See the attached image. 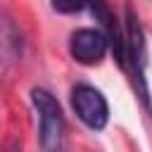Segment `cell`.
Segmentation results:
<instances>
[{"mask_svg":"<svg viewBox=\"0 0 152 152\" xmlns=\"http://www.w3.org/2000/svg\"><path fill=\"white\" fill-rule=\"evenodd\" d=\"M124 59L131 71V78L138 86V93L142 102L147 104V81H145V66H147V50H145V36L140 28V21L135 12L126 5V19H124Z\"/></svg>","mask_w":152,"mask_h":152,"instance_id":"6da1fadb","label":"cell"},{"mask_svg":"<svg viewBox=\"0 0 152 152\" xmlns=\"http://www.w3.org/2000/svg\"><path fill=\"white\" fill-rule=\"evenodd\" d=\"M31 100L40 116V147L43 152H57L62 145V131H64V116H62L59 102L45 88H33Z\"/></svg>","mask_w":152,"mask_h":152,"instance_id":"7a4b0ae2","label":"cell"},{"mask_svg":"<svg viewBox=\"0 0 152 152\" xmlns=\"http://www.w3.org/2000/svg\"><path fill=\"white\" fill-rule=\"evenodd\" d=\"M71 107L76 112V116L93 131H102L109 121V107H107V100L104 95L93 88V86H76L71 90Z\"/></svg>","mask_w":152,"mask_h":152,"instance_id":"3957f363","label":"cell"},{"mask_svg":"<svg viewBox=\"0 0 152 152\" xmlns=\"http://www.w3.org/2000/svg\"><path fill=\"white\" fill-rule=\"evenodd\" d=\"M109 50V40L100 28H76L69 38V52L78 64H100Z\"/></svg>","mask_w":152,"mask_h":152,"instance_id":"277c9868","label":"cell"},{"mask_svg":"<svg viewBox=\"0 0 152 152\" xmlns=\"http://www.w3.org/2000/svg\"><path fill=\"white\" fill-rule=\"evenodd\" d=\"M50 2L62 14H74V12H81L83 7H88V0H50Z\"/></svg>","mask_w":152,"mask_h":152,"instance_id":"5b68a950","label":"cell"},{"mask_svg":"<svg viewBox=\"0 0 152 152\" xmlns=\"http://www.w3.org/2000/svg\"><path fill=\"white\" fill-rule=\"evenodd\" d=\"M0 152H21V147H19L17 142H10V145H5Z\"/></svg>","mask_w":152,"mask_h":152,"instance_id":"8992f818","label":"cell"}]
</instances>
